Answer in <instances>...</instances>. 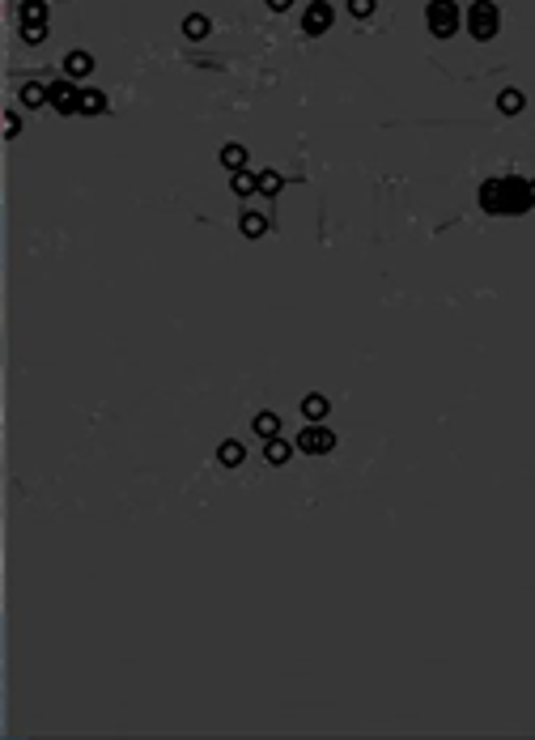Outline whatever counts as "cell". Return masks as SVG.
I'll return each mask as SVG.
<instances>
[{
    "label": "cell",
    "mask_w": 535,
    "mask_h": 740,
    "mask_svg": "<svg viewBox=\"0 0 535 740\" xmlns=\"http://www.w3.org/2000/svg\"><path fill=\"white\" fill-rule=\"evenodd\" d=\"M480 209L485 213H527L531 209V183L519 179V175H497V179H485L480 187Z\"/></svg>",
    "instance_id": "1"
},
{
    "label": "cell",
    "mask_w": 535,
    "mask_h": 740,
    "mask_svg": "<svg viewBox=\"0 0 535 740\" xmlns=\"http://www.w3.org/2000/svg\"><path fill=\"white\" fill-rule=\"evenodd\" d=\"M468 30H472V38L489 43V38L502 30V13H497V4H493V0H476V4L468 9Z\"/></svg>",
    "instance_id": "2"
},
{
    "label": "cell",
    "mask_w": 535,
    "mask_h": 740,
    "mask_svg": "<svg viewBox=\"0 0 535 740\" xmlns=\"http://www.w3.org/2000/svg\"><path fill=\"white\" fill-rule=\"evenodd\" d=\"M425 21H429V34L451 38V34L459 30V4H455V0H429Z\"/></svg>",
    "instance_id": "3"
},
{
    "label": "cell",
    "mask_w": 535,
    "mask_h": 740,
    "mask_svg": "<svg viewBox=\"0 0 535 740\" xmlns=\"http://www.w3.org/2000/svg\"><path fill=\"white\" fill-rule=\"evenodd\" d=\"M336 447V434L327 430V426H319V421H310L302 434H298V451H306V455H327Z\"/></svg>",
    "instance_id": "4"
},
{
    "label": "cell",
    "mask_w": 535,
    "mask_h": 740,
    "mask_svg": "<svg viewBox=\"0 0 535 740\" xmlns=\"http://www.w3.org/2000/svg\"><path fill=\"white\" fill-rule=\"evenodd\" d=\"M51 106H55L60 115H72V111H81V89L72 85V77H64V81H51Z\"/></svg>",
    "instance_id": "5"
},
{
    "label": "cell",
    "mask_w": 535,
    "mask_h": 740,
    "mask_svg": "<svg viewBox=\"0 0 535 740\" xmlns=\"http://www.w3.org/2000/svg\"><path fill=\"white\" fill-rule=\"evenodd\" d=\"M332 17H336V13H332V4H327V0H310V4H306V13H302V30H306V34H327Z\"/></svg>",
    "instance_id": "6"
},
{
    "label": "cell",
    "mask_w": 535,
    "mask_h": 740,
    "mask_svg": "<svg viewBox=\"0 0 535 740\" xmlns=\"http://www.w3.org/2000/svg\"><path fill=\"white\" fill-rule=\"evenodd\" d=\"M64 72L68 77H89L94 72V55L89 51H68L64 55Z\"/></svg>",
    "instance_id": "7"
},
{
    "label": "cell",
    "mask_w": 535,
    "mask_h": 740,
    "mask_svg": "<svg viewBox=\"0 0 535 740\" xmlns=\"http://www.w3.org/2000/svg\"><path fill=\"white\" fill-rule=\"evenodd\" d=\"M21 102L34 111V106H51V85H38V81H26L21 85Z\"/></svg>",
    "instance_id": "8"
},
{
    "label": "cell",
    "mask_w": 535,
    "mask_h": 740,
    "mask_svg": "<svg viewBox=\"0 0 535 740\" xmlns=\"http://www.w3.org/2000/svg\"><path fill=\"white\" fill-rule=\"evenodd\" d=\"M208 30H213V21H208L204 13H187V17H183V34H187L191 43H200V38H208Z\"/></svg>",
    "instance_id": "9"
},
{
    "label": "cell",
    "mask_w": 535,
    "mask_h": 740,
    "mask_svg": "<svg viewBox=\"0 0 535 740\" xmlns=\"http://www.w3.org/2000/svg\"><path fill=\"white\" fill-rule=\"evenodd\" d=\"M332 413V404H327V396H319V392H310L306 400H302V417L306 421H323Z\"/></svg>",
    "instance_id": "10"
},
{
    "label": "cell",
    "mask_w": 535,
    "mask_h": 740,
    "mask_svg": "<svg viewBox=\"0 0 535 740\" xmlns=\"http://www.w3.org/2000/svg\"><path fill=\"white\" fill-rule=\"evenodd\" d=\"M289 455H293V443H285L281 434H276V438H264V460H268V464H285Z\"/></svg>",
    "instance_id": "11"
},
{
    "label": "cell",
    "mask_w": 535,
    "mask_h": 740,
    "mask_svg": "<svg viewBox=\"0 0 535 740\" xmlns=\"http://www.w3.org/2000/svg\"><path fill=\"white\" fill-rule=\"evenodd\" d=\"M230 192H234V196H251V192H259V175H251V170H234V175H230Z\"/></svg>",
    "instance_id": "12"
},
{
    "label": "cell",
    "mask_w": 535,
    "mask_h": 740,
    "mask_svg": "<svg viewBox=\"0 0 535 740\" xmlns=\"http://www.w3.org/2000/svg\"><path fill=\"white\" fill-rule=\"evenodd\" d=\"M217 460H221L225 468H238V464L247 460V447H242V443H234V438H225V443L217 447Z\"/></svg>",
    "instance_id": "13"
},
{
    "label": "cell",
    "mask_w": 535,
    "mask_h": 740,
    "mask_svg": "<svg viewBox=\"0 0 535 740\" xmlns=\"http://www.w3.org/2000/svg\"><path fill=\"white\" fill-rule=\"evenodd\" d=\"M21 26H47V0H21Z\"/></svg>",
    "instance_id": "14"
},
{
    "label": "cell",
    "mask_w": 535,
    "mask_h": 740,
    "mask_svg": "<svg viewBox=\"0 0 535 740\" xmlns=\"http://www.w3.org/2000/svg\"><path fill=\"white\" fill-rule=\"evenodd\" d=\"M238 226H242V234H247V238H264V234H268V217H264V213H255V209H251V213H242V221H238Z\"/></svg>",
    "instance_id": "15"
},
{
    "label": "cell",
    "mask_w": 535,
    "mask_h": 740,
    "mask_svg": "<svg viewBox=\"0 0 535 740\" xmlns=\"http://www.w3.org/2000/svg\"><path fill=\"white\" fill-rule=\"evenodd\" d=\"M251 430H255L259 438H276V434H281V417H276V413H255Z\"/></svg>",
    "instance_id": "16"
},
{
    "label": "cell",
    "mask_w": 535,
    "mask_h": 740,
    "mask_svg": "<svg viewBox=\"0 0 535 740\" xmlns=\"http://www.w3.org/2000/svg\"><path fill=\"white\" fill-rule=\"evenodd\" d=\"M106 111V94L102 89H81V115H102Z\"/></svg>",
    "instance_id": "17"
},
{
    "label": "cell",
    "mask_w": 535,
    "mask_h": 740,
    "mask_svg": "<svg viewBox=\"0 0 535 740\" xmlns=\"http://www.w3.org/2000/svg\"><path fill=\"white\" fill-rule=\"evenodd\" d=\"M221 166H225V170H242V166H247V149L234 145V140L221 145Z\"/></svg>",
    "instance_id": "18"
},
{
    "label": "cell",
    "mask_w": 535,
    "mask_h": 740,
    "mask_svg": "<svg viewBox=\"0 0 535 740\" xmlns=\"http://www.w3.org/2000/svg\"><path fill=\"white\" fill-rule=\"evenodd\" d=\"M497 111H502V115H519V111H523V94H519V89H502V94H497Z\"/></svg>",
    "instance_id": "19"
},
{
    "label": "cell",
    "mask_w": 535,
    "mask_h": 740,
    "mask_svg": "<svg viewBox=\"0 0 535 740\" xmlns=\"http://www.w3.org/2000/svg\"><path fill=\"white\" fill-rule=\"evenodd\" d=\"M281 187H285V179H281L276 170H259V192H264V196H276Z\"/></svg>",
    "instance_id": "20"
},
{
    "label": "cell",
    "mask_w": 535,
    "mask_h": 740,
    "mask_svg": "<svg viewBox=\"0 0 535 740\" xmlns=\"http://www.w3.org/2000/svg\"><path fill=\"white\" fill-rule=\"evenodd\" d=\"M21 38L26 43H43L47 38V26H21Z\"/></svg>",
    "instance_id": "21"
},
{
    "label": "cell",
    "mask_w": 535,
    "mask_h": 740,
    "mask_svg": "<svg viewBox=\"0 0 535 740\" xmlns=\"http://www.w3.org/2000/svg\"><path fill=\"white\" fill-rule=\"evenodd\" d=\"M349 13L353 17H370L374 13V0H349Z\"/></svg>",
    "instance_id": "22"
},
{
    "label": "cell",
    "mask_w": 535,
    "mask_h": 740,
    "mask_svg": "<svg viewBox=\"0 0 535 740\" xmlns=\"http://www.w3.org/2000/svg\"><path fill=\"white\" fill-rule=\"evenodd\" d=\"M17 128H21V119L9 111V115H4V132H9V136H17Z\"/></svg>",
    "instance_id": "23"
},
{
    "label": "cell",
    "mask_w": 535,
    "mask_h": 740,
    "mask_svg": "<svg viewBox=\"0 0 535 740\" xmlns=\"http://www.w3.org/2000/svg\"><path fill=\"white\" fill-rule=\"evenodd\" d=\"M289 4H293V0H268V9H276V13H285Z\"/></svg>",
    "instance_id": "24"
},
{
    "label": "cell",
    "mask_w": 535,
    "mask_h": 740,
    "mask_svg": "<svg viewBox=\"0 0 535 740\" xmlns=\"http://www.w3.org/2000/svg\"><path fill=\"white\" fill-rule=\"evenodd\" d=\"M531 204H535V183H531Z\"/></svg>",
    "instance_id": "25"
}]
</instances>
